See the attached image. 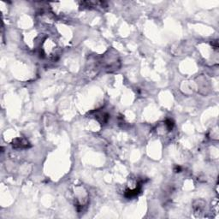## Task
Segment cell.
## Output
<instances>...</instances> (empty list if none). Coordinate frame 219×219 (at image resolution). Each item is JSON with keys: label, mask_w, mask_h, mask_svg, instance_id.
<instances>
[{"label": "cell", "mask_w": 219, "mask_h": 219, "mask_svg": "<svg viewBox=\"0 0 219 219\" xmlns=\"http://www.w3.org/2000/svg\"><path fill=\"white\" fill-rule=\"evenodd\" d=\"M13 146L15 147H19V148H23V147H28V142L26 141L24 139H17L14 141Z\"/></svg>", "instance_id": "cell-1"}]
</instances>
